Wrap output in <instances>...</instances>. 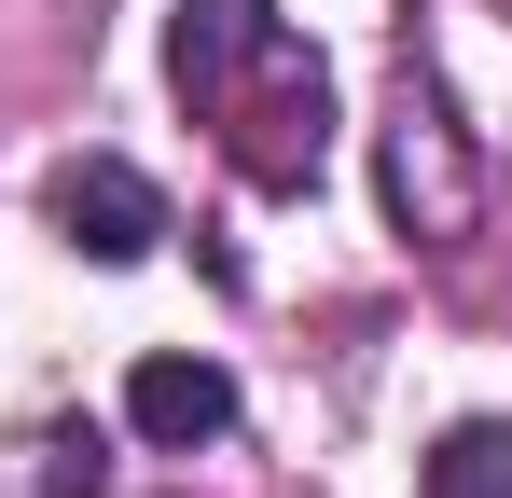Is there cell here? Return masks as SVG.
I'll list each match as a JSON object with an SVG mask.
<instances>
[{
    "label": "cell",
    "instance_id": "cell-1",
    "mask_svg": "<svg viewBox=\"0 0 512 498\" xmlns=\"http://www.w3.org/2000/svg\"><path fill=\"white\" fill-rule=\"evenodd\" d=\"M167 83L236 153V180H263V194H305L333 166V70L277 28V0H180L167 14Z\"/></svg>",
    "mask_w": 512,
    "mask_h": 498
},
{
    "label": "cell",
    "instance_id": "cell-2",
    "mask_svg": "<svg viewBox=\"0 0 512 498\" xmlns=\"http://www.w3.org/2000/svg\"><path fill=\"white\" fill-rule=\"evenodd\" d=\"M42 222L84 249V263H153V249H167V194H153L125 153H70L42 180Z\"/></svg>",
    "mask_w": 512,
    "mask_h": 498
},
{
    "label": "cell",
    "instance_id": "cell-3",
    "mask_svg": "<svg viewBox=\"0 0 512 498\" xmlns=\"http://www.w3.org/2000/svg\"><path fill=\"white\" fill-rule=\"evenodd\" d=\"M125 429H139L153 457H194V443H222V429H236V374L167 346V360H139V374H125Z\"/></svg>",
    "mask_w": 512,
    "mask_h": 498
},
{
    "label": "cell",
    "instance_id": "cell-4",
    "mask_svg": "<svg viewBox=\"0 0 512 498\" xmlns=\"http://www.w3.org/2000/svg\"><path fill=\"white\" fill-rule=\"evenodd\" d=\"M388 208H402L416 236H457V222H471V166L443 153V125H429V111L388 125Z\"/></svg>",
    "mask_w": 512,
    "mask_h": 498
},
{
    "label": "cell",
    "instance_id": "cell-5",
    "mask_svg": "<svg viewBox=\"0 0 512 498\" xmlns=\"http://www.w3.org/2000/svg\"><path fill=\"white\" fill-rule=\"evenodd\" d=\"M416 498H512V415H457V429L429 443Z\"/></svg>",
    "mask_w": 512,
    "mask_h": 498
},
{
    "label": "cell",
    "instance_id": "cell-6",
    "mask_svg": "<svg viewBox=\"0 0 512 498\" xmlns=\"http://www.w3.org/2000/svg\"><path fill=\"white\" fill-rule=\"evenodd\" d=\"M111 485V443H97V429H56V443H42V498H97Z\"/></svg>",
    "mask_w": 512,
    "mask_h": 498
}]
</instances>
